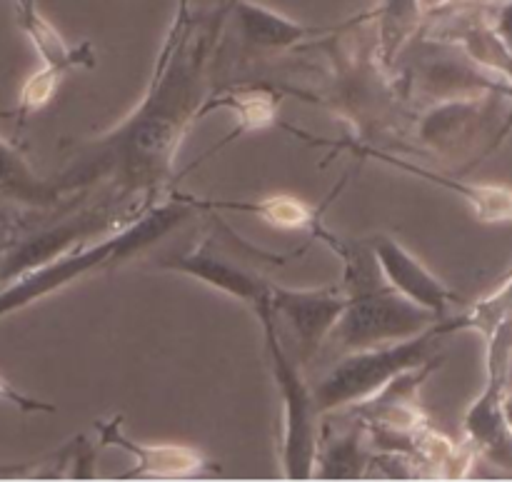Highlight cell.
<instances>
[{
	"mask_svg": "<svg viewBox=\"0 0 512 482\" xmlns=\"http://www.w3.org/2000/svg\"><path fill=\"white\" fill-rule=\"evenodd\" d=\"M235 0L195 13L178 0L138 108L120 125L75 145L53 183L68 195L108 190L123 200L155 203L175 188V158L213 95V68Z\"/></svg>",
	"mask_w": 512,
	"mask_h": 482,
	"instance_id": "6da1fadb",
	"label": "cell"
},
{
	"mask_svg": "<svg viewBox=\"0 0 512 482\" xmlns=\"http://www.w3.org/2000/svg\"><path fill=\"white\" fill-rule=\"evenodd\" d=\"M368 15L360 13L348 43V28L353 18L338 23L330 35L310 48H320L330 60V78L320 93H300V98H315L328 105L350 128V138L340 143L370 145V148L410 153V123L415 108L405 95L400 75L388 70L375 53L373 30L363 33ZM370 28V23H368Z\"/></svg>",
	"mask_w": 512,
	"mask_h": 482,
	"instance_id": "7a4b0ae2",
	"label": "cell"
},
{
	"mask_svg": "<svg viewBox=\"0 0 512 482\" xmlns=\"http://www.w3.org/2000/svg\"><path fill=\"white\" fill-rule=\"evenodd\" d=\"M308 235L313 243H323L330 253L343 260L340 288L345 305L325 340L323 353L330 350L340 355L398 343L423 333L438 320L430 310L410 303L385 283L368 238H340L325 225V220L315 223Z\"/></svg>",
	"mask_w": 512,
	"mask_h": 482,
	"instance_id": "3957f363",
	"label": "cell"
},
{
	"mask_svg": "<svg viewBox=\"0 0 512 482\" xmlns=\"http://www.w3.org/2000/svg\"><path fill=\"white\" fill-rule=\"evenodd\" d=\"M200 205L195 195L173 190L165 198L155 200L153 205L143 210L138 218L125 223L123 228L103 235L98 243H85L73 248L70 253L38 265L28 273L18 275L8 285L0 288V318L18 310L28 308L35 300H43L45 295H53L58 290L68 288L75 280H83L85 275L98 273V270L115 268L120 263H128L130 258H138L140 253L173 233L175 228L185 223L193 213H198Z\"/></svg>",
	"mask_w": 512,
	"mask_h": 482,
	"instance_id": "277c9868",
	"label": "cell"
},
{
	"mask_svg": "<svg viewBox=\"0 0 512 482\" xmlns=\"http://www.w3.org/2000/svg\"><path fill=\"white\" fill-rule=\"evenodd\" d=\"M210 213L213 215L208 218V225H205L198 243L190 245L183 253L165 255L155 265L160 270L200 280V283L240 300L253 310L255 305L270 300L275 270L303 255L308 245L293 250V253H270V250L258 248V245L248 243L243 235L235 233L220 218L218 210H210Z\"/></svg>",
	"mask_w": 512,
	"mask_h": 482,
	"instance_id": "5b68a950",
	"label": "cell"
},
{
	"mask_svg": "<svg viewBox=\"0 0 512 482\" xmlns=\"http://www.w3.org/2000/svg\"><path fill=\"white\" fill-rule=\"evenodd\" d=\"M255 318L263 328L265 358H268L273 383L283 400V433H280V468L285 480H310L318 455L320 423L323 413L315 405L313 383L305 375L303 363L293 355L280 333L270 300L255 305Z\"/></svg>",
	"mask_w": 512,
	"mask_h": 482,
	"instance_id": "8992f818",
	"label": "cell"
},
{
	"mask_svg": "<svg viewBox=\"0 0 512 482\" xmlns=\"http://www.w3.org/2000/svg\"><path fill=\"white\" fill-rule=\"evenodd\" d=\"M435 323L408 340L335 355L318 380H310L320 413H335L365 403L408 370L443 358L438 350L443 335L438 333Z\"/></svg>",
	"mask_w": 512,
	"mask_h": 482,
	"instance_id": "52a82bcc",
	"label": "cell"
},
{
	"mask_svg": "<svg viewBox=\"0 0 512 482\" xmlns=\"http://www.w3.org/2000/svg\"><path fill=\"white\" fill-rule=\"evenodd\" d=\"M503 93L468 95L420 105L410 123V153L433 155L448 163L470 160L465 170L493 155V140L503 125ZM512 103V100H510Z\"/></svg>",
	"mask_w": 512,
	"mask_h": 482,
	"instance_id": "ba28073f",
	"label": "cell"
},
{
	"mask_svg": "<svg viewBox=\"0 0 512 482\" xmlns=\"http://www.w3.org/2000/svg\"><path fill=\"white\" fill-rule=\"evenodd\" d=\"M512 375V320L485 338V385L463 418L465 443L478 460L498 470H512V435L503 418V395Z\"/></svg>",
	"mask_w": 512,
	"mask_h": 482,
	"instance_id": "9c48e42d",
	"label": "cell"
},
{
	"mask_svg": "<svg viewBox=\"0 0 512 482\" xmlns=\"http://www.w3.org/2000/svg\"><path fill=\"white\" fill-rule=\"evenodd\" d=\"M15 13H18L20 28L28 35L40 58V70L30 75L28 83L20 90L18 120L23 125L30 115L43 110L53 100V95L58 93L65 75L78 68H93L98 55H95V48L88 40H83L78 45H70L50 25V20L40 13L35 0H15Z\"/></svg>",
	"mask_w": 512,
	"mask_h": 482,
	"instance_id": "30bf717a",
	"label": "cell"
},
{
	"mask_svg": "<svg viewBox=\"0 0 512 482\" xmlns=\"http://www.w3.org/2000/svg\"><path fill=\"white\" fill-rule=\"evenodd\" d=\"M345 295L338 285L323 288H285L273 283L270 310L283 338L293 340V355L308 368L325 348L330 330L343 313Z\"/></svg>",
	"mask_w": 512,
	"mask_h": 482,
	"instance_id": "8fae6325",
	"label": "cell"
},
{
	"mask_svg": "<svg viewBox=\"0 0 512 482\" xmlns=\"http://www.w3.org/2000/svg\"><path fill=\"white\" fill-rule=\"evenodd\" d=\"M288 133H293L295 138L305 140L308 145H325L333 153H348L353 155L355 160H378V163L388 165V168L403 170V173L415 175L420 180H428V183L438 185V188L450 190V193L458 195L460 200L473 208L475 218L480 223H512V188L508 185H493V183H470V180L453 178V175L443 173V170L425 168V165L413 163L410 158H405L403 153H393V150H380L370 148V145H350V143H333V140L315 138V135L305 133V130L290 128V125H283Z\"/></svg>",
	"mask_w": 512,
	"mask_h": 482,
	"instance_id": "7c38bea8",
	"label": "cell"
},
{
	"mask_svg": "<svg viewBox=\"0 0 512 482\" xmlns=\"http://www.w3.org/2000/svg\"><path fill=\"white\" fill-rule=\"evenodd\" d=\"M98 448H120L135 460L128 473L118 475V480L133 478H195L205 473H220L218 465L205 458L200 450L188 445H150L138 443L125 433V423L120 415L95 423Z\"/></svg>",
	"mask_w": 512,
	"mask_h": 482,
	"instance_id": "4fadbf2b",
	"label": "cell"
},
{
	"mask_svg": "<svg viewBox=\"0 0 512 482\" xmlns=\"http://www.w3.org/2000/svg\"><path fill=\"white\" fill-rule=\"evenodd\" d=\"M368 245L378 260L385 283L395 293H400L405 300L420 305V308L430 310L438 320L450 315L460 295L453 288H448L428 265L420 263L400 240H395L393 235L375 233L368 235Z\"/></svg>",
	"mask_w": 512,
	"mask_h": 482,
	"instance_id": "5bb4252c",
	"label": "cell"
},
{
	"mask_svg": "<svg viewBox=\"0 0 512 482\" xmlns=\"http://www.w3.org/2000/svg\"><path fill=\"white\" fill-rule=\"evenodd\" d=\"M230 20L238 30L243 53L250 58H268V55L290 53V50H308L320 38L333 33L338 25H305L273 8L253 3V0H235Z\"/></svg>",
	"mask_w": 512,
	"mask_h": 482,
	"instance_id": "9a60e30c",
	"label": "cell"
},
{
	"mask_svg": "<svg viewBox=\"0 0 512 482\" xmlns=\"http://www.w3.org/2000/svg\"><path fill=\"white\" fill-rule=\"evenodd\" d=\"M370 470H373V448L358 415L348 408L325 413L320 423L313 478L363 480L368 478Z\"/></svg>",
	"mask_w": 512,
	"mask_h": 482,
	"instance_id": "2e32d148",
	"label": "cell"
},
{
	"mask_svg": "<svg viewBox=\"0 0 512 482\" xmlns=\"http://www.w3.org/2000/svg\"><path fill=\"white\" fill-rule=\"evenodd\" d=\"M425 20H428V15H425L420 0H380L375 8L368 10L375 53L385 68H398L400 55L418 38Z\"/></svg>",
	"mask_w": 512,
	"mask_h": 482,
	"instance_id": "e0dca14e",
	"label": "cell"
},
{
	"mask_svg": "<svg viewBox=\"0 0 512 482\" xmlns=\"http://www.w3.org/2000/svg\"><path fill=\"white\" fill-rule=\"evenodd\" d=\"M0 200H10L28 210H48L65 198L53 178H40L20 150L0 138Z\"/></svg>",
	"mask_w": 512,
	"mask_h": 482,
	"instance_id": "ac0fdd59",
	"label": "cell"
},
{
	"mask_svg": "<svg viewBox=\"0 0 512 482\" xmlns=\"http://www.w3.org/2000/svg\"><path fill=\"white\" fill-rule=\"evenodd\" d=\"M348 175H343L338 183V188H343ZM335 188V190H338ZM333 190V193H335ZM330 193V198H333ZM330 198L320 205H308L298 198H265V200H203L198 198L200 210H235V213H253L258 218H263L265 223L275 225V228L283 230H310L315 228V223L323 220L325 208H328Z\"/></svg>",
	"mask_w": 512,
	"mask_h": 482,
	"instance_id": "d6986e66",
	"label": "cell"
},
{
	"mask_svg": "<svg viewBox=\"0 0 512 482\" xmlns=\"http://www.w3.org/2000/svg\"><path fill=\"white\" fill-rule=\"evenodd\" d=\"M512 320V270L505 278V283L498 290H493L490 295L480 298L478 303H473L470 308H465L463 313H450L445 318H440L435 323L438 333L443 338L455 333H463V330H475V333L483 335V340L488 338L493 330H498L500 325L510 323Z\"/></svg>",
	"mask_w": 512,
	"mask_h": 482,
	"instance_id": "ffe728a7",
	"label": "cell"
},
{
	"mask_svg": "<svg viewBox=\"0 0 512 482\" xmlns=\"http://www.w3.org/2000/svg\"><path fill=\"white\" fill-rule=\"evenodd\" d=\"M0 400L8 405H15V408L23 410V413H55V405L45 403V400H35V398H30V395L20 393L18 388H13V385L3 378H0Z\"/></svg>",
	"mask_w": 512,
	"mask_h": 482,
	"instance_id": "44dd1931",
	"label": "cell"
},
{
	"mask_svg": "<svg viewBox=\"0 0 512 482\" xmlns=\"http://www.w3.org/2000/svg\"><path fill=\"white\" fill-rule=\"evenodd\" d=\"M488 18L512 55V0H500V3L488 5Z\"/></svg>",
	"mask_w": 512,
	"mask_h": 482,
	"instance_id": "7402d4cb",
	"label": "cell"
},
{
	"mask_svg": "<svg viewBox=\"0 0 512 482\" xmlns=\"http://www.w3.org/2000/svg\"><path fill=\"white\" fill-rule=\"evenodd\" d=\"M503 418H505V425H508V430L512 435V388H508V393L503 395Z\"/></svg>",
	"mask_w": 512,
	"mask_h": 482,
	"instance_id": "603a6c76",
	"label": "cell"
},
{
	"mask_svg": "<svg viewBox=\"0 0 512 482\" xmlns=\"http://www.w3.org/2000/svg\"><path fill=\"white\" fill-rule=\"evenodd\" d=\"M500 3V0H465V5H483V8H488V5H495Z\"/></svg>",
	"mask_w": 512,
	"mask_h": 482,
	"instance_id": "cb8c5ba5",
	"label": "cell"
}]
</instances>
